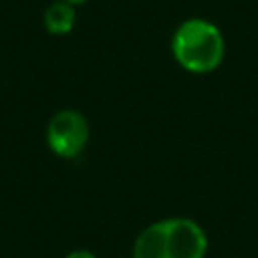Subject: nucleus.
<instances>
[{
  "label": "nucleus",
  "instance_id": "1",
  "mask_svg": "<svg viewBox=\"0 0 258 258\" xmlns=\"http://www.w3.org/2000/svg\"><path fill=\"white\" fill-rule=\"evenodd\" d=\"M208 234L191 218H163L145 226L131 248V258H206Z\"/></svg>",
  "mask_w": 258,
  "mask_h": 258
},
{
  "label": "nucleus",
  "instance_id": "2",
  "mask_svg": "<svg viewBox=\"0 0 258 258\" xmlns=\"http://www.w3.org/2000/svg\"><path fill=\"white\" fill-rule=\"evenodd\" d=\"M173 60L191 75H210L218 71L226 58V38L222 30L208 18H187L171 34Z\"/></svg>",
  "mask_w": 258,
  "mask_h": 258
},
{
  "label": "nucleus",
  "instance_id": "3",
  "mask_svg": "<svg viewBox=\"0 0 258 258\" xmlns=\"http://www.w3.org/2000/svg\"><path fill=\"white\" fill-rule=\"evenodd\" d=\"M89 139H91L89 121L77 109H60L48 119L46 145L54 155L64 159H75L85 153Z\"/></svg>",
  "mask_w": 258,
  "mask_h": 258
},
{
  "label": "nucleus",
  "instance_id": "4",
  "mask_svg": "<svg viewBox=\"0 0 258 258\" xmlns=\"http://www.w3.org/2000/svg\"><path fill=\"white\" fill-rule=\"evenodd\" d=\"M42 24H44V30L52 36L69 34L77 24V6L64 0H54L52 4L46 6L42 14Z\"/></svg>",
  "mask_w": 258,
  "mask_h": 258
},
{
  "label": "nucleus",
  "instance_id": "5",
  "mask_svg": "<svg viewBox=\"0 0 258 258\" xmlns=\"http://www.w3.org/2000/svg\"><path fill=\"white\" fill-rule=\"evenodd\" d=\"M64 258H97V256H95L91 250H83V248H81V250H73V252H69Z\"/></svg>",
  "mask_w": 258,
  "mask_h": 258
},
{
  "label": "nucleus",
  "instance_id": "6",
  "mask_svg": "<svg viewBox=\"0 0 258 258\" xmlns=\"http://www.w3.org/2000/svg\"><path fill=\"white\" fill-rule=\"evenodd\" d=\"M64 2H69V4H73V6H81V4H85V2H89V0H64Z\"/></svg>",
  "mask_w": 258,
  "mask_h": 258
}]
</instances>
